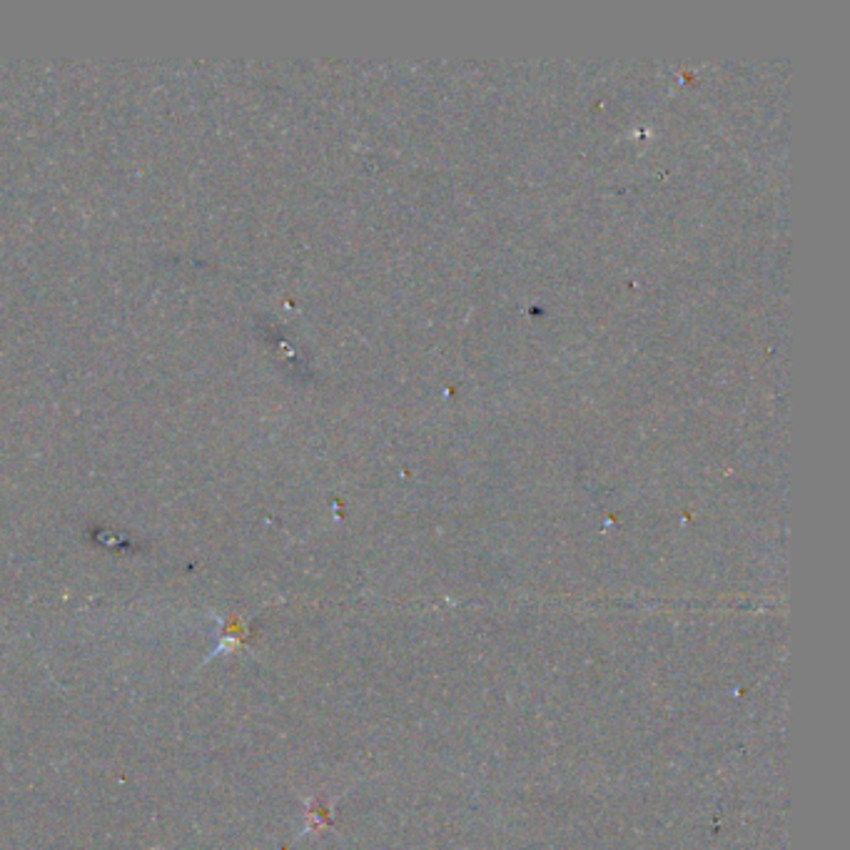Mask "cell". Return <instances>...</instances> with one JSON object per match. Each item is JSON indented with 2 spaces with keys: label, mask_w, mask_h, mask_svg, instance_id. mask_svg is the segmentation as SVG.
<instances>
[{
  "label": "cell",
  "mask_w": 850,
  "mask_h": 850,
  "mask_svg": "<svg viewBox=\"0 0 850 850\" xmlns=\"http://www.w3.org/2000/svg\"><path fill=\"white\" fill-rule=\"evenodd\" d=\"M215 621H217V644L215 649L210 651V656L205 659V664L207 661L217 659V656H227L240 651L242 646H245L247 634H250L247 621L242 619H222V616H215Z\"/></svg>",
  "instance_id": "6da1fadb"
}]
</instances>
